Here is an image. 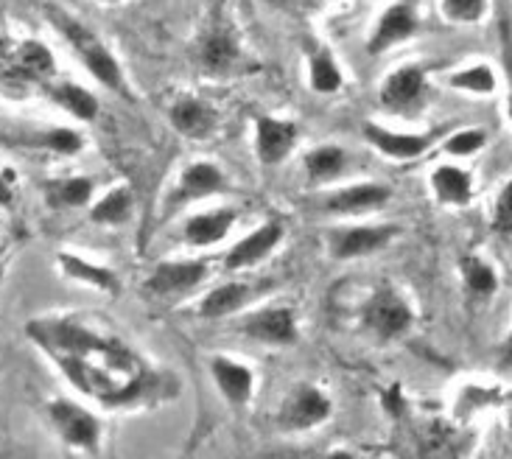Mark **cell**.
<instances>
[{
    "label": "cell",
    "instance_id": "obj_1",
    "mask_svg": "<svg viewBox=\"0 0 512 459\" xmlns=\"http://www.w3.org/2000/svg\"><path fill=\"white\" fill-rule=\"evenodd\" d=\"M26 336L73 390L110 412H135L174 401L180 378L154 367L124 336L79 314H45L26 322Z\"/></svg>",
    "mask_w": 512,
    "mask_h": 459
},
{
    "label": "cell",
    "instance_id": "obj_2",
    "mask_svg": "<svg viewBox=\"0 0 512 459\" xmlns=\"http://www.w3.org/2000/svg\"><path fill=\"white\" fill-rule=\"evenodd\" d=\"M48 20L51 26L62 34V40L68 42L70 51L79 56V62L84 65V70L96 79L101 87H107L112 93H121L126 96V76L118 56L112 54L110 48L101 42L93 28H87L84 23H79L76 17H70L68 12L62 9H48Z\"/></svg>",
    "mask_w": 512,
    "mask_h": 459
},
{
    "label": "cell",
    "instance_id": "obj_3",
    "mask_svg": "<svg viewBox=\"0 0 512 459\" xmlns=\"http://www.w3.org/2000/svg\"><path fill=\"white\" fill-rule=\"evenodd\" d=\"M361 328L378 342H395L415 325V308L392 283L375 286L359 311Z\"/></svg>",
    "mask_w": 512,
    "mask_h": 459
},
{
    "label": "cell",
    "instance_id": "obj_4",
    "mask_svg": "<svg viewBox=\"0 0 512 459\" xmlns=\"http://www.w3.org/2000/svg\"><path fill=\"white\" fill-rule=\"evenodd\" d=\"M45 418L51 423L56 437L73 451L98 454L104 440V423L90 406L79 404L73 398H54L45 406Z\"/></svg>",
    "mask_w": 512,
    "mask_h": 459
},
{
    "label": "cell",
    "instance_id": "obj_5",
    "mask_svg": "<svg viewBox=\"0 0 512 459\" xmlns=\"http://www.w3.org/2000/svg\"><path fill=\"white\" fill-rule=\"evenodd\" d=\"M333 415V398L328 392L311 384V381H300L294 384L275 415V426L286 434H305L317 429L322 423H328Z\"/></svg>",
    "mask_w": 512,
    "mask_h": 459
},
{
    "label": "cell",
    "instance_id": "obj_6",
    "mask_svg": "<svg viewBox=\"0 0 512 459\" xmlns=\"http://www.w3.org/2000/svg\"><path fill=\"white\" fill-rule=\"evenodd\" d=\"M398 233H401L398 224H345V227H331L325 233V247L333 261H353L389 247Z\"/></svg>",
    "mask_w": 512,
    "mask_h": 459
},
{
    "label": "cell",
    "instance_id": "obj_7",
    "mask_svg": "<svg viewBox=\"0 0 512 459\" xmlns=\"http://www.w3.org/2000/svg\"><path fill=\"white\" fill-rule=\"evenodd\" d=\"M230 188L227 182V174L216 163L210 160H196V163H188L182 168V174L174 182V188L168 191L166 196V216H174L177 210H182L185 205H194V202H202L208 196L224 194Z\"/></svg>",
    "mask_w": 512,
    "mask_h": 459
},
{
    "label": "cell",
    "instance_id": "obj_8",
    "mask_svg": "<svg viewBox=\"0 0 512 459\" xmlns=\"http://www.w3.org/2000/svg\"><path fill=\"white\" fill-rule=\"evenodd\" d=\"M236 328L241 336L255 339L261 345H275V348H289L300 339L297 314L291 306H261L247 311Z\"/></svg>",
    "mask_w": 512,
    "mask_h": 459
},
{
    "label": "cell",
    "instance_id": "obj_9",
    "mask_svg": "<svg viewBox=\"0 0 512 459\" xmlns=\"http://www.w3.org/2000/svg\"><path fill=\"white\" fill-rule=\"evenodd\" d=\"M210 278V264L202 258L194 261H163L154 266L143 289L157 300H182L185 294L196 292Z\"/></svg>",
    "mask_w": 512,
    "mask_h": 459
},
{
    "label": "cell",
    "instance_id": "obj_10",
    "mask_svg": "<svg viewBox=\"0 0 512 459\" xmlns=\"http://www.w3.org/2000/svg\"><path fill=\"white\" fill-rule=\"evenodd\" d=\"M241 59H244V51H241L236 28L230 26L224 17H216L205 28V34L196 40L199 68L208 70L213 76H222V73H233L241 65Z\"/></svg>",
    "mask_w": 512,
    "mask_h": 459
},
{
    "label": "cell",
    "instance_id": "obj_11",
    "mask_svg": "<svg viewBox=\"0 0 512 459\" xmlns=\"http://www.w3.org/2000/svg\"><path fill=\"white\" fill-rule=\"evenodd\" d=\"M361 135L373 146L375 152H381L389 160L398 163H409L429 152L437 140L443 138L445 129H431V132H395L387 126L375 124V121H364L361 124Z\"/></svg>",
    "mask_w": 512,
    "mask_h": 459
},
{
    "label": "cell",
    "instance_id": "obj_12",
    "mask_svg": "<svg viewBox=\"0 0 512 459\" xmlns=\"http://www.w3.org/2000/svg\"><path fill=\"white\" fill-rule=\"evenodd\" d=\"M429 90V68L426 65H401L381 82L378 101L389 112H412L423 104Z\"/></svg>",
    "mask_w": 512,
    "mask_h": 459
},
{
    "label": "cell",
    "instance_id": "obj_13",
    "mask_svg": "<svg viewBox=\"0 0 512 459\" xmlns=\"http://www.w3.org/2000/svg\"><path fill=\"white\" fill-rule=\"evenodd\" d=\"M283 238H286V224L280 222V219L263 222L261 227H255L252 233H247V236L227 250L224 269L227 272H244V269L263 264L283 244Z\"/></svg>",
    "mask_w": 512,
    "mask_h": 459
},
{
    "label": "cell",
    "instance_id": "obj_14",
    "mask_svg": "<svg viewBox=\"0 0 512 459\" xmlns=\"http://www.w3.org/2000/svg\"><path fill=\"white\" fill-rule=\"evenodd\" d=\"M417 28H420V17H417L415 6L406 3V0L392 3V6H387V9L381 12V17L375 20L373 31H370V37H367V54H387L392 48H398L401 42L412 40L417 34Z\"/></svg>",
    "mask_w": 512,
    "mask_h": 459
},
{
    "label": "cell",
    "instance_id": "obj_15",
    "mask_svg": "<svg viewBox=\"0 0 512 459\" xmlns=\"http://www.w3.org/2000/svg\"><path fill=\"white\" fill-rule=\"evenodd\" d=\"M208 367L216 390L224 398V404L230 406L233 412H244L250 406L252 395H255V373H252L250 364L219 353V356L210 359Z\"/></svg>",
    "mask_w": 512,
    "mask_h": 459
},
{
    "label": "cell",
    "instance_id": "obj_16",
    "mask_svg": "<svg viewBox=\"0 0 512 459\" xmlns=\"http://www.w3.org/2000/svg\"><path fill=\"white\" fill-rule=\"evenodd\" d=\"M300 140V126L286 118H272V115H258L255 118V157L261 166H280L297 146Z\"/></svg>",
    "mask_w": 512,
    "mask_h": 459
},
{
    "label": "cell",
    "instance_id": "obj_17",
    "mask_svg": "<svg viewBox=\"0 0 512 459\" xmlns=\"http://www.w3.org/2000/svg\"><path fill=\"white\" fill-rule=\"evenodd\" d=\"M392 199V188L381 185V182H353L339 191H331L325 196L322 208L333 213V216H364V213H375V210L387 208Z\"/></svg>",
    "mask_w": 512,
    "mask_h": 459
},
{
    "label": "cell",
    "instance_id": "obj_18",
    "mask_svg": "<svg viewBox=\"0 0 512 459\" xmlns=\"http://www.w3.org/2000/svg\"><path fill=\"white\" fill-rule=\"evenodd\" d=\"M168 121L188 140H208L219 129V112L199 96L182 93L168 104Z\"/></svg>",
    "mask_w": 512,
    "mask_h": 459
},
{
    "label": "cell",
    "instance_id": "obj_19",
    "mask_svg": "<svg viewBox=\"0 0 512 459\" xmlns=\"http://www.w3.org/2000/svg\"><path fill=\"white\" fill-rule=\"evenodd\" d=\"M236 222V208L202 210V213H194V216L185 219V224H182V238H185V244H191L196 250L216 247V244H222L224 238L230 236V230L236 227Z\"/></svg>",
    "mask_w": 512,
    "mask_h": 459
},
{
    "label": "cell",
    "instance_id": "obj_20",
    "mask_svg": "<svg viewBox=\"0 0 512 459\" xmlns=\"http://www.w3.org/2000/svg\"><path fill=\"white\" fill-rule=\"evenodd\" d=\"M56 266L73 283H82L87 289H96V292L110 294V297L121 294V275L115 269H110V266L87 261V258L76 255V252H59L56 255Z\"/></svg>",
    "mask_w": 512,
    "mask_h": 459
},
{
    "label": "cell",
    "instance_id": "obj_21",
    "mask_svg": "<svg viewBox=\"0 0 512 459\" xmlns=\"http://www.w3.org/2000/svg\"><path fill=\"white\" fill-rule=\"evenodd\" d=\"M261 289L255 283H244V280H230L216 289H210L202 300H199V317L202 320H224L233 317L241 308H247L252 300H258Z\"/></svg>",
    "mask_w": 512,
    "mask_h": 459
},
{
    "label": "cell",
    "instance_id": "obj_22",
    "mask_svg": "<svg viewBox=\"0 0 512 459\" xmlns=\"http://www.w3.org/2000/svg\"><path fill=\"white\" fill-rule=\"evenodd\" d=\"M42 199L51 210H79L93 205L96 196V180L84 177V174H73V177H51L42 180L40 185Z\"/></svg>",
    "mask_w": 512,
    "mask_h": 459
},
{
    "label": "cell",
    "instance_id": "obj_23",
    "mask_svg": "<svg viewBox=\"0 0 512 459\" xmlns=\"http://www.w3.org/2000/svg\"><path fill=\"white\" fill-rule=\"evenodd\" d=\"M42 93L45 98L59 107L62 112H68L70 118H76V121H84V124H90V121H96L98 118V98L82 87V84L76 82H45L42 84Z\"/></svg>",
    "mask_w": 512,
    "mask_h": 459
},
{
    "label": "cell",
    "instance_id": "obj_24",
    "mask_svg": "<svg viewBox=\"0 0 512 459\" xmlns=\"http://www.w3.org/2000/svg\"><path fill=\"white\" fill-rule=\"evenodd\" d=\"M431 191H434L440 205L468 208L473 202V177L465 168L443 163L431 171Z\"/></svg>",
    "mask_w": 512,
    "mask_h": 459
},
{
    "label": "cell",
    "instance_id": "obj_25",
    "mask_svg": "<svg viewBox=\"0 0 512 459\" xmlns=\"http://www.w3.org/2000/svg\"><path fill=\"white\" fill-rule=\"evenodd\" d=\"M308 84L319 96H333L345 84V73L325 45H308Z\"/></svg>",
    "mask_w": 512,
    "mask_h": 459
},
{
    "label": "cell",
    "instance_id": "obj_26",
    "mask_svg": "<svg viewBox=\"0 0 512 459\" xmlns=\"http://www.w3.org/2000/svg\"><path fill=\"white\" fill-rule=\"evenodd\" d=\"M132 213H135V194L132 188L118 185L90 205V222L98 227H121L132 219Z\"/></svg>",
    "mask_w": 512,
    "mask_h": 459
},
{
    "label": "cell",
    "instance_id": "obj_27",
    "mask_svg": "<svg viewBox=\"0 0 512 459\" xmlns=\"http://www.w3.org/2000/svg\"><path fill=\"white\" fill-rule=\"evenodd\" d=\"M459 275L465 283V292L471 294L473 300H490L499 292V272L479 255H462L459 258Z\"/></svg>",
    "mask_w": 512,
    "mask_h": 459
},
{
    "label": "cell",
    "instance_id": "obj_28",
    "mask_svg": "<svg viewBox=\"0 0 512 459\" xmlns=\"http://www.w3.org/2000/svg\"><path fill=\"white\" fill-rule=\"evenodd\" d=\"M305 174L311 182H331L347 168V154L336 143H322L303 157Z\"/></svg>",
    "mask_w": 512,
    "mask_h": 459
},
{
    "label": "cell",
    "instance_id": "obj_29",
    "mask_svg": "<svg viewBox=\"0 0 512 459\" xmlns=\"http://www.w3.org/2000/svg\"><path fill=\"white\" fill-rule=\"evenodd\" d=\"M31 149H42V152L59 154V157H73L84 149V135L68 126H48L40 129L34 138L28 140Z\"/></svg>",
    "mask_w": 512,
    "mask_h": 459
},
{
    "label": "cell",
    "instance_id": "obj_30",
    "mask_svg": "<svg viewBox=\"0 0 512 459\" xmlns=\"http://www.w3.org/2000/svg\"><path fill=\"white\" fill-rule=\"evenodd\" d=\"M451 87L473 93V96H493L496 93V70L490 68L487 62H473L468 68L451 73Z\"/></svg>",
    "mask_w": 512,
    "mask_h": 459
},
{
    "label": "cell",
    "instance_id": "obj_31",
    "mask_svg": "<svg viewBox=\"0 0 512 459\" xmlns=\"http://www.w3.org/2000/svg\"><path fill=\"white\" fill-rule=\"evenodd\" d=\"M445 20L457 26H473L482 23L490 12V0H440Z\"/></svg>",
    "mask_w": 512,
    "mask_h": 459
},
{
    "label": "cell",
    "instance_id": "obj_32",
    "mask_svg": "<svg viewBox=\"0 0 512 459\" xmlns=\"http://www.w3.org/2000/svg\"><path fill=\"white\" fill-rule=\"evenodd\" d=\"M487 146L485 129H459L454 135L445 138V152L451 157H471V154L482 152Z\"/></svg>",
    "mask_w": 512,
    "mask_h": 459
},
{
    "label": "cell",
    "instance_id": "obj_33",
    "mask_svg": "<svg viewBox=\"0 0 512 459\" xmlns=\"http://www.w3.org/2000/svg\"><path fill=\"white\" fill-rule=\"evenodd\" d=\"M499 401H501L499 390H485V387H465V390L459 392V398H457V415L459 418H471V415H476L479 409L499 404Z\"/></svg>",
    "mask_w": 512,
    "mask_h": 459
},
{
    "label": "cell",
    "instance_id": "obj_34",
    "mask_svg": "<svg viewBox=\"0 0 512 459\" xmlns=\"http://www.w3.org/2000/svg\"><path fill=\"white\" fill-rule=\"evenodd\" d=\"M493 230L499 236H512V180L501 185L496 205H493Z\"/></svg>",
    "mask_w": 512,
    "mask_h": 459
},
{
    "label": "cell",
    "instance_id": "obj_35",
    "mask_svg": "<svg viewBox=\"0 0 512 459\" xmlns=\"http://www.w3.org/2000/svg\"><path fill=\"white\" fill-rule=\"evenodd\" d=\"M504 73H507V115H510L512 124V34L510 28L504 26Z\"/></svg>",
    "mask_w": 512,
    "mask_h": 459
},
{
    "label": "cell",
    "instance_id": "obj_36",
    "mask_svg": "<svg viewBox=\"0 0 512 459\" xmlns=\"http://www.w3.org/2000/svg\"><path fill=\"white\" fill-rule=\"evenodd\" d=\"M14 180L12 171L0 168V208H12L14 205Z\"/></svg>",
    "mask_w": 512,
    "mask_h": 459
},
{
    "label": "cell",
    "instance_id": "obj_37",
    "mask_svg": "<svg viewBox=\"0 0 512 459\" xmlns=\"http://www.w3.org/2000/svg\"><path fill=\"white\" fill-rule=\"evenodd\" d=\"M499 364L507 370V367H512V331L510 336H507V342H504V348H501V359Z\"/></svg>",
    "mask_w": 512,
    "mask_h": 459
},
{
    "label": "cell",
    "instance_id": "obj_38",
    "mask_svg": "<svg viewBox=\"0 0 512 459\" xmlns=\"http://www.w3.org/2000/svg\"><path fill=\"white\" fill-rule=\"evenodd\" d=\"M269 3H275V6H289L294 0H269Z\"/></svg>",
    "mask_w": 512,
    "mask_h": 459
},
{
    "label": "cell",
    "instance_id": "obj_39",
    "mask_svg": "<svg viewBox=\"0 0 512 459\" xmlns=\"http://www.w3.org/2000/svg\"><path fill=\"white\" fill-rule=\"evenodd\" d=\"M96 3H124V0H96Z\"/></svg>",
    "mask_w": 512,
    "mask_h": 459
},
{
    "label": "cell",
    "instance_id": "obj_40",
    "mask_svg": "<svg viewBox=\"0 0 512 459\" xmlns=\"http://www.w3.org/2000/svg\"><path fill=\"white\" fill-rule=\"evenodd\" d=\"M507 429H510V434H512V412H510V418H507Z\"/></svg>",
    "mask_w": 512,
    "mask_h": 459
}]
</instances>
